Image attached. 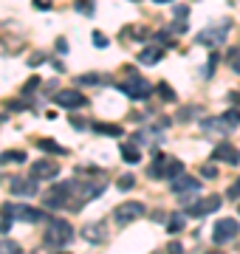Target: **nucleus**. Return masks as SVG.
<instances>
[{
  "label": "nucleus",
  "mask_w": 240,
  "mask_h": 254,
  "mask_svg": "<svg viewBox=\"0 0 240 254\" xmlns=\"http://www.w3.org/2000/svg\"><path fill=\"white\" fill-rule=\"evenodd\" d=\"M186 14H189V6H184V3H178L176 9H173V17L176 20H186Z\"/></svg>",
  "instance_id": "nucleus-31"
},
{
  "label": "nucleus",
  "mask_w": 240,
  "mask_h": 254,
  "mask_svg": "<svg viewBox=\"0 0 240 254\" xmlns=\"http://www.w3.org/2000/svg\"><path fill=\"white\" fill-rule=\"evenodd\" d=\"M116 187H119L121 192H127V190H133V187H136V178H133V175H121Z\"/></svg>",
  "instance_id": "nucleus-30"
},
{
  "label": "nucleus",
  "mask_w": 240,
  "mask_h": 254,
  "mask_svg": "<svg viewBox=\"0 0 240 254\" xmlns=\"http://www.w3.org/2000/svg\"><path fill=\"white\" fill-rule=\"evenodd\" d=\"M54 102L60 108H68V110H76V108L88 105L85 93H79V91H60V93H54Z\"/></svg>",
  "instance_id": "nucleus-12"
},
{
  "label": "nucleus",
  "mask_w": 240,
  "mask_h": 254,
  "mask_svg": "<svg viewBox=\"0 0 240 254\" xmlns=\"http://www.w3.org/2000/svg\"><path fill=\"white\" fill-rule=\"evenodd\" d=\"M218 60H221V57H218V51H212V57L206 60V65H203V79H209V76L215 73V68H218Z\"/></svg>",
  "instance_id": "nucleus-25"
},
{
  "label": "nucleus",
  "mask_w": 240,
  "mask_h": 254,
  "mask_svg": "<svg viewBox=\"0 0 240 254\" xmlns=\"http://www.w3.org/2000/svg\"><path fill=\"white\" fill-rule=\"evenodd\" d=\"M3 212H9L14 220H26V223H40V220H46V215L34 206H26V203H6Z\"/></svg>",
  "instance_id": "nucleus-9"
},
{
  "label": "nucleus",
  "mask_w": 240,
  "mask_h": 254,
  "mask_svg": "<svg viewBox=\"0 0 240 254\" xmlns=\"http://www.w3.org/2000/svg\"><path fill=\"white\" fill-rule=\"evenodd\" d=\"M0 252H20V246L11 243V240H6V243H0Z\"/></svg>",
  "instance_id": "nucleus-37"
},
{
  "label": "nucleus",
  "mask_w": 240,
  "mask_h": 254,
  "mask_svg": "<svg viewBox=\"0 0 240 254\" xmlns=\"http://www.w3.org/2000/svg\"><path fill=\"white\" fill-rule=\"evenodd\" d=\"M201 175H203V178H215V175H218V170H215V167H203Z\"/></svg>",
  "instance_id": "nucleus-39"
},
{
  "label": "nucleus",
  "mask_w": 240,
  "mask_h": 254,
  "mask_svg": "<svg viewBox=\"0 0 240 254\" xmlns=\"http://www.w3.org/2000/svg\"><path fill=\"white\" fill-rule=\"evenodd\" d=\"M11 195H23V198H31V195H37L40 187H37V178H28V181H23V178H14V181L9 184Z\"/></svg>",
  "instance_id": "nucleus-15"
},
{
  "label": "nucleus",
  "mask_w": 240,
  "mask_h": 254,
  "mask_svg": "<svg viewBox=\"0 0 240 254\" xmlns=\"http://www.w3.org/2000/svg\"><path fill=\"white\" fill-rule=\"evenodd\" d=\"M184 223H186V215H173L170 223H167V232L170 235H178V232H184Z\"/></svg>",
  "instance_id": "nucleus-23"
},
{
  "label": "nucleus",
  "mask_w": 240,
  "mask_h": 254,
  "mask_svg": "<svg viewBox=\"0 0 240 254\" xmlns=\"http://www.w3.org/2000/svg\"><path fill=\"white\" fill-rule=\"evenodd\" d=\"M232 71H235V73H240V57L235 60V63H232Z\"/></svg>",
  "instance_id": "nucleus-42"
},
{
  "label": "nucleus",
  "mask_w": 240,
  "mask_h": 254,
  "mask_svg": "<svg viewBox=\"0 0 240 254\" xmlns=\"http://www.w3.org/2000/svg\"><path fill=\"white\" fill-rule=\"evenodd\" d=\"M93 130H96V133H102V136H124V130H121L119 125H93Z\"/></svg>",
  "instance_id": "nucleus-22"
},
{
  "label": "nucleus",
  "mask_w": 240,
  "mask_h": 254,
  "mask_svg": "<svg viewBox=\"0 0 240 254\" xmlns=\"http://www.w3.org/2000/svg\"><path fill=\"white\" fill-rule=\"evenodd\" d=\"M79 85H96V82H99V76H96V73H88V76H79Z\"/></svg>",
  "instance_id": "nucleus-35"
},
{
  "label": "nucleus",
  "mask_w": 240,
  "mask_h": 254,
  "mask_svg": "<svg viewBox=\"0 0 240 254\" xmlns=\"http://www.w3.org/2000/svg\"><path fill=\"white\" fill-rule=\"evenodd\" d=\"M74 9L79 11V14H88V17H91L93 11H96V6H93V0H79V3H76Z\"/></svg>",
  "instance_id": "nucleus-27"
},
{
  "label": "nucleus",
  "mask_w": 240,
  "mask_h": 254,
  "mask_svg": "<svg viewBox=\"0 0 240 254\" xmlns=\"http://www.w3.org/2000/svg\"><path fill=\"white\" fill-rule=\"evenodd\" d=\"M229 28H232L229 20H223V23H212L209 28L198 31L195 43H198V46H206V48H221L223 43H226V37H229Z\"/></svg>",
  "instance_id": "nucleus-3"
},
{
  "label": "nucleus",
  "mask_w": 240,
  "mask_h": 254,
  "mask_svg": "<svg viewBox=\"0 0 240 254\" xmlns=\"http://www.w3.org/2000/svg\"><path fill=\"white\" fill-rule=\"evenodd\" d=\"M0 122H3V116H0Z\"/></svg>",
  "instance_id": "nucleus-44"
},
{
  "label": "nucleus",
  "mask_w": 240,
  "mask_h": 254,
  "mask_svg": "<svg viewBox=\"0 0 240 254\" xmlns=\"http://www.w3.org/2000/svg\"><path fill=\"white\" fill-rule=\"evenodd\" d=\"M223 122H226L229 127H240V110H238V108H235V110H226V113H223Z\"/></svg>",
  "instance_id": "nucleus-26"
},
{
  "label": "nucleus",
  "mask_w": 240,
  "mask_h": 254,
  "mask_svg": "<svg viewBox=\"0 0 240 254\" xmlns=\"http://www.w3.org/2000/svg\"><path fill=\"white\" fill-rule=\"evenodd\" d=\"M156 91H158V96H161L164 102H176V91H173V88H170L167 82H158Z\"/></svg>",
  "instance_id": "nucleus-24"
},
{
  "label": "nucleus",
  "mask_w": 240,
  "mask_h": 254,
  "mask_svg": "<svg viewBox=\"0 0 240 254\" xmlns=\"http://www.w3.org/2000/svg\"><path fill=\"white\" fill-rule=\"evenodd\" d=\"M74 192H76V181H65V184H54L48 192H43V206L57 212V209H71L74 203Z\"/></svg>",
  "instance_id": "nucleus-1"
},
{
  "label": "nucleus",
  "mask_w": 240,
  "mask_h": 254,
  "mask_svg": "<svg viewBox=\"0 0 240 254\" xmlns=\"http://www.w3.org/2000/svg\"><path fill=\"white\" fill-rule=\"evenodd\" d=\"M164 57V48H144V51H139V63L144 65H156L158 60Z\"/></svg>",
  "instance_id": "nucleus-20"
},
{
  "label": "nucleus",
  "mask_w": 240,
  "mask_h": 254,
  "mask_svg": "<svg viewBox=\"0 0 240 254\" xmlns=\"http://www.w3.org/2000/svg\"><path fill=\"white\" fill-rule=\"evenodd\" d=\"M144 203L141 200H130V203H119V206L113 209V220L119 223V226H127V223H133V220L144 218Z\"/></svg>",
  "instance_id": "nucleus-8"
},
{
  "label": "nucleus",
  "mask_w": 240,
  "mask_h": 254,
  "mask_svg": "<svg viewBox=\"0 0 240 254\" xmlns=\"http://www.w3.org/2000/svg\"><path fill=\"white\" fill-rule=\"evenodd\" d=\"M212 161H223V164H232V167H235V164L240 161V150L232 144V141H221V144L212 150Z\"/></svg>",
  "instance_id": "nucleus-13"
},
{
  "label": "nucleus",
  "mask_w": 240,
  "mask_h": 254,
  "mask_svg": "<svg viewBox=\"0 0 240 254\" xmlns=\"http://www.w3.org/2000/svg\"><path fill=\"white\" fill-rule=\"evenodd\" d=\"M93 46L96 48H108V37L102 34V31H93Z\"/></svg>",
  "instance_id": "nucleus-32"
},
{
  "label": "nucleus",
  "mask_w": 240,
  "mask_h": 254,
  "mask_svg": "<svg viewBox=\"0 0 240 254\" xmlns=\"http://www.w3.org/2000/svg\"><path fill=\"white\" fill-rule=\"evenodd\" d=\"M153 40H156V43H161V46H170V43H173V37L167 34V31H158V34H153Z\"/></svg>",
  "instance_id": "nucleus-33"
},
{
  "label": "nucleus",
  "mask_w": 240,
  "mask_h": 254,
  "mask_svg": "<svg viewBox=\"0 0 240 254\" xmlns=\"http://www.w3.org/2000/svg\"><path fill=\"white\" fill-rule=\"evenodd\" d=\"M238 212H240V206H238Z\"/></svg>",
  "instance_id": "nucleus-45"
},
{
  "label": "nucleus",
  "mask_w": 240,
  "mask_h": 254,
  "mask_svg": "<svg viewBox=\"0 0 240 254\" xmlns=\"http://www.w3.org/2000/svg\"><path fill=\"white\" fill-rule=\"evenodd\" d=\"M82 237L88 243H105L108 229H105V223H88V226H82Z\"/></svg>",
  "instance_id": "nucleus-16"
},
{
  "label": "nucleus",
  "mask_w": 240,
  "mask_h": 254,
  "mask_svg": "<svg viewBox=\"0 0 240 254\" xmlns=\"http://www.w3.org/2000/svg\"><path fill=\"white\" fill-rule=\"evenodd\" d=\"M218 206H221V195H206V198H198V200H192V203H186V215L203 218V215L215 212Z\"/></svg>",
  "instance_id": "nucleus-10"
},
{
  "label": "nucleus",
  "mask_w": 240,
  "mask_h": 254,
  "mask_svg": "<svg viewBox=\"0 0 240 254\" xmlns=\"http://www.w3.org/2000/svg\"><path fill=\"white\" fill-rule=\"evenodd\" d=\"M34 9H48V3L46 0H34Z\"/></svg>",
  "instance_id": "nucleus-41"
},
{
  "label": "nucleus",
  "mask_w": 240,
  "mask_h": 254,
  "mask_svg": "<svg viewBox=\"0 0 240 254\" xmlns=\"http://www.w3.org/2000/svg\"><path fill=\"white\" fill-rule=\"evenodd\" d=\"M173 192H176L178 198H184L186 195H192V192H201V184L195 181V178H189V175H178V178H173Z\"/></svg>",
  "instance_id": "nucleus-14"
},
{
  "label": "nucleus",
  "mask_w": 240,
  "mask_h": 254,
  "mask_svg": "<svg viewBox=\"0 0 240 254\" xmlns=\"http://www.w3.org/2000/svg\"><path fill=\"white\" fill-rule=\"evenodd\" d=\"M121 158H124L127 164H139L141 161L139 147H136V144H121Z\"/></svg>",
  "instance_id": "nucleus-21"
},
{
  "label": "nucleus",
  "mask_w": 240,
  "mask_h": 254,
  "mask_svg": "<svg viewBox=\"0 0 240 254\" xmlns=\"http://www.w3.org/2000/svg\"><path fill=\"white\" fill-rule=\"evenodd\" d=\"M201 127L209 133V130H215L218 136H223V133H229L232 127L223 122V116H206V119H201Z\"/></svg>",
  "instance_id": "nucleus-17"
},
{
  "label": "nucleus",
  "mask_w": 240,
  "mask_h": 254,
  "mask_svg": "<svg viewBox=\"0 0 240 254\" xmlns=\"http://www.w3.org/2000/svg\"><path fill=\"white\" fill-rule=\"evenodd\" d=\"M37 147L43 150V153H54V155H68V150H65L62 144H57L54 138H37Z\"/></svg>",
  "instance_id": "nucleus-18"
},
{
  "label": "nucleus",
  "mask_w": 240,
  "mask_h": 254,
  "mask_svg": "<svg viewBox=\"0 0 240 254\" xmlns=\"http://www.w3.org/2000/svg\"><path fill=\"white\" fill-rule=\"evenodd\" d=\"M60 175V164L57 161H48V158H40V161L31 164V178H37V181H51Z\"/></svg>",
  "instance_id": "nucleus-11"
},
{
  "label": "nucleus",
  "mask_w": 240,
  "mask_h": 254,
  "mask_svg": "<svg viewBox=\"0 0 240 254\" xmlns=\"http://www.w3.org/2000/svg\"><path fill=\"white\" fill-rule=\"evenodd\" d=\"M153 3H173V0H153Z\"/></svg>",
  "instance_id": "nucleus-43"
},
{
  "label": "nucleus",
  "mask_w": 240,
  "mask_h": 254,
  "mask_svg": "<svg viewBox=\"0 0 240 254\" xmlns=\"http://www.w3.org/2000/svg\"><path fill=\"white\" fill-rule=\"evenodd\" d=\"M184 173V164L178 161V158H167V155H156V161L150 167V178H178V175Z\"/></svg>",
  "instance_id": "nucleus-5"
},
{
  "label": "nucleus",
  "mask_w": 240,
  "mask_h": 254,
  "mask_svg": "<svg viewBox=\"0 0 240 254\" xmlns=\"http://www.w3.org/2000/svg\"><path fill=\"white\" fill-rule=\"evenodd\" d=\"M105 187H108L105 181H76V192H74L71 212H76V209L82 206V203H88V200L99 198L102 192H105Z\"/></svg>",
  "instance_id": "nucleus-6"
},
{
  "label": "nucleus",
  "mask_w": 240,
  "mask_h": 254,
  "mask_svg": "<svg viewBox=\"0 0 240 254\" xmlns=\"http://www.w3.org/2000/svg\"><path fill=\"white\" fill-rule=\"evenodd\" d=\"M40 63H46V54H31L28 57V65H40Z\"/></svg>",
  "instance_id": "nucleus-38"
},
{
  "label": "nucleus",
  "mask_w": 240,
  "mask_h": 254,
  "mask_svg": "<svg viewBox=\"0 0 240 254\" xmlns=\"http://www.w3.org/2000/svg\"><path fill=\"white\" fill-rule=\"evenodd\" d=\"M71 240H74L71 223H65V220H48L46 232H43V246H48V249H62Z\"/></svg>",
  "instance_id": "nucleus-2"
},
{
  "label": "nucleus",
  "mask_w": 240,
  "mask_h": 254,
  "mask_svg": "<svg viewBox=\"0 0 240 254\" xmlns=\"http://www.w3.org/2000/svg\"><path fill=\"white\" fill-rule=\"evenodd\" d=\"M170 28H173V34H184V31H186V20H176Z\"/></svg>",
  "instance_id": "nucleus-34"
},
{
  "label": "nucleus",
  "mask_w": 240,
  "mask_h": 254,
  "mask_svg": "<svg viewBox=\"0 0 240 254\" xmlns=\"http://www.w3.org/2000/svg\"><path fill=\"white\" fill-rule=\"evenodd\" d=\"M26 161V153L23 150H3L0 153V164L3 167H9V164H23Z\"/></svg>",
  "instance_id": "nucleus-19"
},
{
  "label": "nucleus",
  "mask_w": 240,
  "mask_h": 254,
  "mask_svg": "<svg viewBox=\"0 0 240 254\" xmlns=\"http://www.w3.org/2000/svg\"><path fill=\"white\" fill-rule=\"evenodd\" d=\"M195 113H198V108H195V105H189V108H181V110H178V122H192Z\"/></svg>",
  "instance_id": "nucleus-29"
},
{
  "label": "nucleus",
  "mask_w": 240,
  "mask_h": 254,
  "mask_svg": "<svg viewBox=\"0 0 240 254\" xmlns=\"http://www.w3.org/2000/svg\"><path fill=\"white\" fill-rule=\"evenodd\" d=\"M226 195H229V198H240V178L229 187V192H226Z\"/></svg>",
  "instance_id": "nucleus-36"
},
{
  "label": "nucleus",
  "mask_w": 240,
  "mask_h": 254,
  "mask_svg": "<svg viewBox=\"0 0 240 254\" xmlns=\"http://www.w3.org/2000/svg\"><path fill=\"white\" fill-rule=\"evenodd\" d=\"M40 88V76H31V79L23 85V91H20V96H31V91H37Z\"/></svg>",
  "instance_id": "nucleus-28"
},
{
  "label": "nucleus",
  "mask_w": 240,
  "mask_h": 254,
  "mask_svg": "<svg viewBox=\"0 0 240 254\" xmlns=\"http://www.w3.org/2000/svg\"><path fill=\"white\" fill-rule=\"evenodd\" d=\"M119 91L124 93V96H130V99L144 102V99H150V93H153V85H150L144 76H139V73H130V79H127V82H121Z\"/></svg>",
  "instance_id": "nucleus-4"
},
{
  "label": "nucleus",
  "mask_w": 240,
  "mask_h": 254,
  "mask_svg": "<svg viewBox=\"0 0 240 254\" xmlns=\"http://www.w3.org/2000/svg\"><path fill=\"white\" fill-rule=\"evenodd\" d=\"M57 51H60V54H65V51H68V43H65V40H57Z\"/></svg>",
  "instance_id": "nucleus-40"
},
{
  "label": "nucleus",
  "mask_w": 240,
  "mask_h": 254,
  "mask_svg": "<svg viewBox=\"0 0 240 254\" xmlns=\"http://www.w3.org/2000/svg\"><path fill=\"white\" fill-rule=\"evenodd\" d=\"M240 235V223L235 218H221L212 226V243L215 246H226Z\"/></svg>",
  "instance_id": "nucleus-7"
}]
</instances>
